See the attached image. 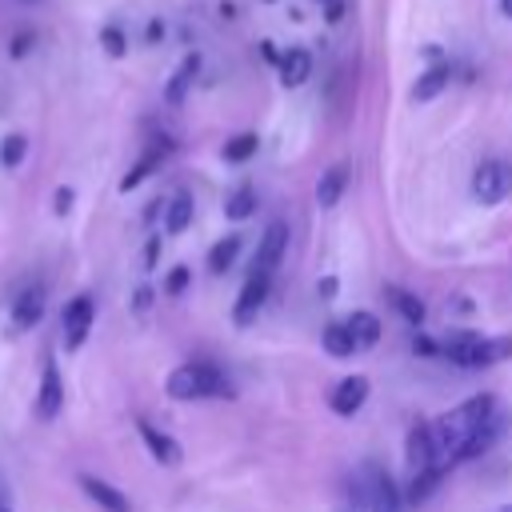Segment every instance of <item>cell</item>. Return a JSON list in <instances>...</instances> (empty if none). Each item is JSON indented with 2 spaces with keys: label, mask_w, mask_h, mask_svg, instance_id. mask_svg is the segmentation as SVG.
Listing matches in <instances>:
<instances>
[{
  "label": "cell",
  "mask_w": 512,
  "mask_h": 512,
  "mask_svg": "<svg viewBox=\"0 0 512 512\" xmlns=\"http://www.w3.org/2000/svg\"><path fill=\"white\" fill-rule=\"evenodd\" d=\"M500 404H496V396H488V392H480V396H468L464 404H456V408H448L440 420H432V444H436V460L444 464V468H452V464H460V452H464V444L484 428V420L496 412Z\"/></svg>",
  "instance_id": "6da1fadb"
},
{
  "label": "cell",
  "mask_w": 512,
  "mask_h": 512,
  "mask_svg": "<svg viewBox=\"0 0 512 512\" xmlns=\"http://www.w3.org/2000/svg\"><path fill=\"white\" fill-rule=\"evenodd\" d=\"M164 392L172 400H224V396H236V388L228 384V376L208 364V360H188V364H176L164 380Z\"/></svg>",
  "instance_id": "7a4b0ae2"
},
{
  "label": "cell",
  "mask_w": 512,
  "mask_h": 512,
  "mask_svg": "<svg viewBox=\"0 0 512 512\" xmlns=\"http://www.w3.org/2000/svg\"><path fill=\"white\" fill-rule=\"evenodd\" d=\"M440 356H448L460 368H488V364L512 356V336H480L472 328H456L444 336Z\"/></svg>",
  "instance_id": "3957f363"
},
{
  "label": "cell",
  "mask_w": 512,
  "mask_h": 512,
  "mask_svg": "<svg viewBox=\"0 0 512 512\" xmlns=\"http://www.w3.org/2000/svg\"><path fill=\"white\" fill-rule=\"evenodd\" d=\"M360 492H364L368 512H400V508H404V492L396 488V480L388 476L384 464H368V468H364Z\"/></svg>",
  "instance_id": "277c9868"
},
{
  "label": "cell",
  "mask_w": 512,
  "mask_h": 512,
  "mask_svg": "<svg viewBox=\"0 0 512 512\" xmlns=\"http://www.w3.org/2000/svg\"><path fill=\"white\" fill-rule=\"evenodd\" d=\"M512 192V164L508 160H484L472 172V196L480 204H500Z\"/></svg>",
  "instance_id": "5b68a950"
},
{
  "label": "cell",
  "mask_w": 512,
  "mask_h": 512,
  "mask_svg": "<svg viewBox=\"0 0 512 512\" xmlns=\"http://www.w3.org/2000/svg\"><path fill=\"white\" fill-rule=\"evenodd\" d=\"M92 320H96L92 296H72V300L64 304L60 328H64V348H68V352H80V344H84L88 332H92Z\"/></svg>",
  "instance_id": "8992f818"
},
{
  "label": "cell",
  "mask_w": 512,
  "mask_h": 512,
  "mask_svg": "<svg viewBox=\"0 0 512 512\" xmlns=\"http://www.w3.org/2000/svg\"><path fill=\"white\" fill-rule=\"evenodd\" d=\"M288 256V224L284 220H268L260 244H256V260H252V272H276L280 260Z\"/></svg>",
  "instance_id": "52a82bcc"
},
{
  "label": "cell",
  "mask_w": 512,
  "mask_h": 512,
  "mask_svg": "<svg viewBox=\"0 0 512 512\" xmlns=\"http://www.w3.org/2000/svg\"><path fill=\"white\" fill-rule=\"evenodd\" d=\"M268 288H272V276H268V272H248V280H244V288H240V296H236V304H232V320H236L240 328L256 320V312H260L264 300H268Z\"/></svg>",
  "instance_id": "ba28073f"
},
{
  "label": "cell",
  "mask_w": 512,
  "mask_h": 512,
  "mask_svg": "<svg viewBox=\"0 0 512 512\" xmlns=\"http://www.w3.org/2000/svg\"><path fill=\"white\" fill-rule=\"evenodd\" d=\"M44 304H48L44 284H24L12 300V332H32L44 320Z\"/></svg>",
  "instance_id": "9c48e42d"
},
{
  "label": "cell",
  "mask_w": 512,
  "mask_h": 512,
  "mask_svg": "<svg viewBox=\"0 0 512 512\" xmlns=\"http://www.w3.org/2000/svg\"><path fill=\"white\" fill-rule=\"evenodd\" d=\"M64 408V380H60V368L48 360L44 372H40V392H36V416L40 420H56V412Z\"/></svg>",
  "instance_id": "30bf717a"
},
{
  "label": "cell",
  "mask_w": 512,
  "mask_h": 512,
  "mask_svg": "<svg viewBox=\"0 0 512 512\" xmlns=\"http://www.w3.org/2000/svg\"><path fill=\"white\" fill-rule=\"evenodd\" d=\"M136 432H140V440H144V448L152 452V460H160V464H180V440L176 436H168V432H160L152 420H136Z\"/></svg>",
  "instance_id": "8fae6325"
},
{
  "label": "cell",
  "mask_w": 512,
  "mask_h": 512,
  "mask_svg": "<svg viewBox=\"0 0 512 512\" xmlns=\"http://www.w3.org/2000/svg\"><path fill=\"white\" fill-rule=\"evenodd\" d=\"M364 400H368V376H344V380L332 388V396H328L332 412H340V416L360 412Z\"/></svg>",
  "instance_id": "7c38bea8"
},
{
  "label": "cell",
  "mask_w": 512,
  "mask_h": 512,
  "mask_svg": "<svg viewBox=\"0 0 512 512\" xmlns=\"http://www.w3.org/2000/svg\"><path fill=\"white\" fill-rule=\"evenodd\" d=\"M428 464H440V460H436V444H432V424L420 420V424L408 428V472L428 468ZM440 468H444V464H440Z\"/></svg>",
  "instance_id": "4fadbf2b"
},
{
  "label": "cell",
  "mask_w": 512,
  "mask_h": 512,
  "mask_svg": "<svg viewBox=\"0 0 512 512\" xmlns=\"http://www.w3.org/2000/svg\"><path fill=\"white\" fill-rule=\"evenodd\" d=\"M448 80H452V64H448V60H436V64H428V68L416 76V84H412V100H416V104H428V100H436V96L448 88Z\"/></svg>",
  "instance_id": "5bb4252c"
},
{
  "label": "cell",
  "mask_w": 512,
  "mask_h": 512,
  "mask_svg": "<svg viewBox=\"0 0 512 512\" xmlns=\"http://www.w3.org/2000/svg\"><path fill=\"white\" fill-rule=\"evenodd\" d=\"M280 84L284 88H300L308 76H312V52L308 48H300V44H292L288 52H280Z\"/></svg>",
  "instance_id": "9a60e30c"
},
{
  "label": "cell",
  "mask_w": 512,
  "mask_h": 512,
  "mask_svg": "<svg viewBox=\"0 0 512 512\" xmlns=\"http://www.w3.org/2000/svg\"><path fill=\"white\" fill-rule=\"evenodd\" d=\"M80 488L88 492V500H96L104 512H132V504H128V496L120 492V488H112L108 480H100V476H80Z\"/></svg>",
  "instance_id": "2e32d148"
},
{
  "label": "cell",
  "mask_w": 512,
  "mask_h": 512,
  "mask_svg": "<svg viewBox=\"0 0 512 512\" xmlns=\"http://www.w3.org/2000/svg\"><path fill=\"white\" fill-rule=\"evenodd\" d=\"M168 152H172V140H160V144H152V148H148V152H144V156H140V160H136V164L124 172V180H120V192H132L140 180H148V176L160 168V160H164Z\"/></svg>",
  "instance_id": "e0dca14e"
},
{
  "label": "cell",
  "mask_w": 512,
  "mask_h": 512,
  "mask_svg": "<svg viewBox=\"0 0 512 512\" xmlns=\"http://www.w3.org/2000/svg\"><path fill=\"white\" fill-rule=\"evenodd\" d=\"M444 472L448 468H440V464H428V468H416L412 476H408V488H404V504H424L436 488H440V480H444Z\"/></svg>",
  "instance_id": "ac0fdd59"
},
{
  "label": "cell",
  "mask_w": 512,
  "mask_h": 512,
  "mask_svg": "<svg viewBox=\"0 0 512 512\" xmlns=\"http://www.w3.org/2000/svg\"><path fill=\"white\" fill-rule=\"evenodd\" d=\"M344 188H348V168H344V164H332V168L316 180V204H320V208H332V204L344 196Z\"/></svg>",
  "instance_id": "d6986e66"
},
{
  "label": "cell",
  "mask_w": 512,
  "mask_h": 512,
  "mask_svg": "<svg viewBox=\"0 0 512 512\" xmlns=\"http://www.w3.org/2000/svg\"><path fill=\"white\" fill-rule=\"evenodd\" d=\"M192 192H176L168 204H164V232L168 236H180L188 224H192Z\"/></svg>",
  "instance_id": "ffe728a7"
},
{
  "label": "cell",
  "mask_w": 512,
  "mask_h": 512,
  "mask_svg": "<svg viewBox=\"0 0 512 512\" xmlns=\"http://www.w3.org/2000/svg\"><path fill=\"white\" fill-rule=\"evenodd\" d=\"M196 72H200V56L192 52V56H184V64L172 72V80H168V88H164V100H168V104H180V100L188 96V88H192Z\"/></svg>",
  "instance_id": "44dd1931"
},
{
  "label": "cell",
  "mask_w": 512,
  "mask_h": 512,
  "mask_svg": "<svg viewBox=\"0 0 512 512\" xmlns=\"http://www.w3.org/2000/svg\"><path fill=\"white\" fill-rule=\"evenodd\" d=\"M388 304H392V308H396L412 328H420V324H424V316H428L424 300H420L416 292H408V288H396V284L388 288Z\"/></svg>",
  "instance_id": "7402d4cb"
},
{
  "label": "cell",
  "mask_w": 512,
  "mask_h": 512,
  "mask_svg": "<svg viewBox=\"0 0 512 512\" xmlns=\"http://www.w3.org/2000/svg\"><path fill=\"white\" fill-rule=\"evenodd\" d=\"M324 348H328V356H336V360H344V356H356V352H360L344 320H332V324H324Z\"/></svg>",
  "instance_id": "603a6c76"
},
{
  "label": "cell",
  "mask_w": 512,
  "mask_h": 512,
  "mask_svg": "<svg viewBox=\"0 0 512 512\" xmlns=\"http://www.w3.org/2000/svg\"><path fill=\"white\" fill-rule=\"evenodd\" d=\"M344 324H348V332H352L356 348H372V344L380 340V320H376L372 312H352Z\"/></svg>",
  "instance_id": "cb8c5ba5"
},
{
  "label": "cell",
  "mask_w": 512,
  "mask_h": 512,
  "mask_svg": "<svg viewBox=\"0 0 512 512\" xmlns=\"http://www.w3.org/2000/svg\"><path fill=\"white\" fill-rule=\"evenodd\" d=\"M236 256H240V236L232 232V236H224V240H216L212 244V252H208V272H228L232 264H236Z\"/></svg>",
  "instance_id": "d4e9b609"
},
{
  "label": "cell",
  "mask_w": 512,
  "mask_h": 512,
  "mask_svg": "<svg viewBox=\"0 0 512 512\" xmlns=\"http://www.w3.org/2000/svg\"><path fill=\"white\" fill-rule=\"evenodd\" d=\"M256 148H260L256 132H240V136H232V140L224 144V160H228V164H244V160L256 156Z\"/></svg>",
  "instance_id": "484cf974"
},
{
  "label": "cell",
  "mask_w": 512,
  "mask_h": 512,
  "mask_svg": "<svg viewBox=\"0 0 512 512\" xmlns=\"http://www.w3.org/2000/svg\"><path fill=\"white\" fill-rule=\"evenodd\" d=\"M256 212V192L252 188H236L228 200H224V216L228 220H248Z\"/></svg>",
  "instance_id": "4316f807"
},
{
  "label": "cell",
  "mask_w": 512,
  "mask_h": 512,
  "mask_svg": "<svg viewBox=\"0 0 512 512\" xmlns=\"http://www.w3.org/2000/svg\"><path fill=\"white\" fill-rule=\"evenodd\" d=\"M24 156H28V140H24L20 132H8V136L0 140V164H4V168H20Z\"/></svg>",
  "instance_id": "83f0119b"
},
{
  "label": "cell",
  "mask_w": 512,
  "mask_h": 512,
  "mask_svg": "<svg viewBox=\"0 0 512 512\" xmlns=\"http://www.w3.org/2000/svg\"><path fill=\"white\" fill-rule=\"evenodd\" d=\"M100 44H104L108 56H124V52H128V40H124L120 24H104V28H100Z\"/></svg>",
  "instance_id": "f1b7e54d"
},
{
  "label": "cell",
  "mask_w": 512,
  "mask_h": 512,
  "mask_svg": "<svg viewBox=\"0 0 512 512\" xmlns=\"http://www.w3.org/2000/svg\"><path fill=\"white\" fill-rule=\"evenodd\" d=\"M184 288H188V268H184V264H176V268L164 276V292H168V296H180Z\"/></svg>",
  "instance_id": "f546056e"
},
{
  "label": "cell",
  "mask_w": 512,
  "mask_h": 512,
  "mask_svg": "<svg viewBox=\"0 0 512 512\" xmlns=\"http://www.w3.org/2000/svg\"><path fill=\"white\" fill-rule=\"evenodd\" d=\"M412 352H416V356H424V360H432V356H440V344H436V340H428L424 332H416V336H412Z\"/></svg>",
  "instance_id": "4dcf8cb0"
},
{
  "label": "cell",
  "mask_w": 512,
  "mask_h": 512,
  "mask_svg": "<svg viewBox=\"0 0 512 512\" xmlns=\"http://www.w3.org/2000/svg\"><path fill=\"white\" fill-rule=\"evenodd\" d=\"M36 44V32H20V36H12V56H28V48Z\"/></svg>",
  "instance_id": "1f68e13d"
},
{
  "label": "cell",
  "mask_w": 512,
  "mask_h": 512,
  "mask_svg": "<svg viewBox=\"0 0 512 512\" xmlns=\"http://www.w3.org/2000/svg\"><path fill=\"white\" fill-rule=\"evenodd\" d=\"M148 304H152V288L140 284V288L132 292V312H148Z\"/></svg>",
  "instance_id": "d6a6232c"
},
{
  "label": "cell",
  "mask_w": 512,
  "mask_h": 512,
  "mask_svg": "<svg viewBox=\"0 0 512 512\" xmlns=\"http://www.w3.org/2000/svg\"><path fill=\"white\" fill-rule=\"evenodd\" d=\"M72 208V188H56V212L64 216Z\"/></svg>",
  "instance_id": "836d02e7"
},
{
  "label": "cell",
  "mask_w": 512,
  "mask_h": 512,
  "mask_svg": "<svg viewBox=\"0 0 512 512\" xmlns=\"http://www.w3.org/2000/svg\"><path fill=\"white\" fill-rule=\"evenodd\" d=\"M156 252H160V240L152 236V240L144 244V268H152V264H156Z\"/></svg>",
  "instance_id": "e575fe53"
},
{
  "label": "cell",
  "mask_w": 512,
  "mask_h": 512,
  "mask_svg": "<svg viewBox=\"0 0 512 512\" xmlns=\"http://www.w3.org/2000/svg\"><path fill=\"white\" fill-rule=\"evenodd\" d=\"M316 292H320L324 300H332V296H336V276H324V280L316 284Z\"/></svg>",
  "instance_id": "d590c367"
},
{
  "label": "cell",
  "mask_w": 512,
  "mask_h": 512,
  "mask_svg": "<svg viewBox=\"0 0 512 512\" xmlns=\"http://www.w3.org/2000/svg\"><path fill=\"white\" fill-rule=\"evenodd\" d=\"M344 512H368V504H364V492L360 488H352V500H348V508Z\"/></svg>",
  "instance_id": "8d00e7d4"
},
{
  "label": "cell",
  "mask_w": 512,
  "mask_h": 512,
  "mask_svg": "<svg viewBox=\"0 0 512 512\" xmlns=\"http://www.w3.org/2000/svg\"><path fill=\"white\" fill-rule=\"evenodd\" d=\"M260 56H264V60H272V64H280V52H276V44H272V40H260Z\"/></svg>",
  "instance_id": "74e56055"
},
{
  "label": "cell",
  "mask_w": 512,
  "mask_h": 512,
  "mask_svg": "<svg viewBox=\"0 0 512 512\" xmlns=\"http://www.w3.org/2000/svg\"><path fill=\"white\" fill-rule=\"evenodd\" d=\"M324 8H328V20H332V24H340V16H344V4H340V0H328Z\"/></svg>",
  "instance_id": "f35d334b"
},
{
  "label": "cell",
  "mask_w": 512,
  "mask_h": 512,
  "mask_svg": "<svg viewBox=\"0 0 512 512\" xmlns=\"http://www.w3.org/2000/svg\"><path fill=\"white\" fill-rule=\"evenodd\" d=\"M500 12H504V16H512V0H500Z\"/></svg>",
  "instance_id": "ab89813d"
},
{
  "label": "cell",
  "mask_w": 512,
  "mask_h": 512,
  "mask_svg": "<svg viewBox=\"0 0 512 512\" xmlns=\"http://www.w3.org/2000/svg\"><path fill=\"white\" fill-rule=\"evenodd\" d=\"M0 512H12V504H8V496L0 492Z\"/></svg>",
  "instance_id": "60d3db41"
},
{
  "label": "cell",
  "mask_w": 512,
  "mask_h": 512,
  "mask_svg": "<svg viewBox=\"0 0 512 512\" xmlns=\"http://www.w3.org/2000/svg\"><path fill=\"white\" fill-rule=\"evenodd\" d=\"M500 512H512V508H500Z\"/></svg>",
  "instance_id": "b9f144b4"
},
{
  "label": "cell",
  "mask_w": 512,
  "mask_h": 512,
  "mask_svg": "<svg viewBox=\"0 0 512 512\" xmlns=\"http://www.w3.org/2000/svg\"><path fill=\"white\" fill-rule=\"evenodd\" d=\"M320 4H328V0H320Z\"/></svg>",
  "instance_id": "7bdbcfd3"
},
{
  "label": "cell",
  "mask_w": 512,
  "mask_h": 512,
  "mask_svg": "<svg viewBox=\"0 0 512 512\" xmlns=\"http://www.w3.org/2000/svg\"><path fill=\"white\" fill-rule=\"evenodd\" d=\"M268 4H272V0H268Z\"/></svg>",
  "instance_id": "ee69618b"
}]
</instances>
